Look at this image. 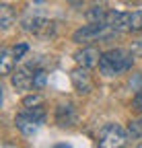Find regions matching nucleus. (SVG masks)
<instances>
[{"mask_svg": "<svg viewBox=\"0 0 142 148\" xmlns=\"http://www.w3.org/2000/svg\"><path fill=\"white\" fill-rule=\"evenodd\" d=\"M115 33H117V31L103 18V21H95V23H91V25H86V27L78 29V31L74 33L72 39H74L76 43H93V41L111 39Z\"/></svg>", "mask_w": 142, "mask_h": 148, "instance_id": "nucleus-2", "label": "nucleus"}, {"mask_svg": "<svg viewBox=\"0 0 142 148\" xmlns=\"http://www.w3.org/2000/svg\"><path fill=\"white\" fill-rule=\"evenodd\" d=\"M23 29L27 33L37 35V37H47V35L54 33V23L49 18L41 16V14H29L23 21Z\"/></svg>", "mask_w": 142, "mask_h": 148, "instance_id": "nucleus-6", "label": "nucleus"}, {"mask_svg": "<svg viewBox=\"0 0 142 148\" xmlns=\"http://www.w3.org/2000/svg\"><path fill=\"white\" fill-rule=\"evenodd\" d=\"M74 60H76V64L82 66V68H95V66H99L101 53H99L97 47H82L80 51L74 53Z\"/></svg>", "mask_w": 142, "mask_h": 148, "instance_id": "nucleus-10", "label": "nucleus"}, {"mask_svg": "<svg viewBox=\"0 0 142 148\" xmlns=\"http://www.w3.org/2000/svg\"><path fill=\"white\" fill-rule=\"evenodd\" d=\"M43 121H45V109H43V105L25 107V111H21V113L16 115V127L21 130L23 136H33L41 127Z\"/></svg>", "mask_w": 142, "mask_h": 148, "instance_id": "nucleus-4", "label": "nucleus"}, {"mask_svg": "<svg viewBox=\"0 0 142 148\" xmlns=\"http://www.w3.org/2000/svg\"><path fill=\"white\" fill-rule=\"evenodd\" d=\"M72 84L80 95H88L93 90V80H91V74H88V68L78 66L76 70H72Z\"/></svg>", "mask_w": 142, "mask_h": 148, "instance_id": "nucleus-8", "label": "nucleus"}, {"mask_svg": "<svg viewBox=\"0 0 142 148\" xmlns=\"http://www.w3.org/2000/svg\"><path fill=\"white\" fill-rule=\"evenodd\" d=\"M126 130L117 123H105L99 134H97V142L103 148H119V146H126Z\"/></svg>", "mask_w": 142, "mask_h": 148, "instance_id": "nucleus-5", "label": "nucleus"}, {"mask_svg": "<svg viewBox=\"0 0 142 148\" xmlns=\"http://www.w3.org/2000/svg\"><path fill=\"white\" fill-rule=\"evenodd\" d=\"M134 107H136L138 111H142V86L138 88V92H136V97H134Z\"/></svg>", "mask_w": 142, "mask_h": 148, "instance_id": "nucleus-18", "label": "nucleus"}, {"mask_svg": "<svg viewBox=\"0 0 142 148\" xmlns=\"http://www.w3.org/2000/svg\"><path fill=\"white\" fill-rule=\"evenodd\" d=\"M128 134H130L132 140H142V119L130 121V125H128Z\"/></svg>", "mask_w": 142, "mask_h": 148, "instance_id": "nucleus-14", "label": "nucleus"}, {"mask_svg": "<svg viewBox=\"0 0 142 148\" xmlns=\"http://www.w3.org/2000/svg\"><path fill=\"white\" fill-rule=\"evenodd\" d=\"M35 70H37V66H35L33 62H31L29 66L19 68V70L12 74V86H14L16 90H29V88H33Z\"/></svg>", "mask_w": 142, "mask_h": 148, "instance_id": "nucleus-7", "label": "nucleus"}, {"mask_svg": "<svg viewBox=\"0 0 142 148\" xmlns=\"http://www.w3.org/2000/svg\"><path fill=\"white\" fill-rule=\"evenodd\" d=\"M23 105L25 107H35V105H43V101H41V97H27L23 101Z\"/></svg>", "mask_w": 142, "mask_h": 148, "instance_id": "nucleus-17", "label": "nucleus"}, {"mask_svg": "<svg viewBox=\"0 0 142 148\" xmlns=\"http://www.w3.org/2000/svg\"><path fill=\"white\" fill-rule=\"evenodd\" d=\"M134 64V53L126 51V49H109L101 53L99 60V70L105 76H117V74L128 72Z\"/></svg>", "mask_w": 142, "mask_h": 148, "instance_id": "nucleus-1", "label": "nucleus"}, {"mask_svg": "<svg viewBox=\"0 0 142 148\" xmlns=\"http://www.w3.org/2000/svg\"><path fill=\"white\" fill-rule=\"evenodd\" d=\"M45 84V70L37 68L35 70V78H33V88H41Z\"/></svg>", "mask_w": 142, "mask_h": 148, "instance_id": "nucleus-15", "label": "nucleus"}, {"mask_svg": "<svg viewBox=\"0 0 142 148\" xmlns=\"http://www.w3.org/2000/svg\"><path fill=\"white\" fill-rule=\"evenodd\" d=\"M107 21L117 33H140L142 31V12L140 10H132V12H115L109 10Z\"/></svg>", "mask_w": 142, "mask_h": 148, "instance_id": "nucleus-3", "label": "nucleus"}, {"mask_svg": "<svg viewBox=\"0 0 142 148\" xmlns=\"http://www.w3.org/2000/svg\"><path fill=\"white\" fill-rule=\"evenodd\" d=\"M14 21H16L14 10H12L8 4H2V6H0V27H2V31L10 29V25H12Z\"/></svg>", "mask_w": 142, "mask_h": 148, "instance_id": "nucleus-13", "label": "nucleus"}, {"mask_svg": "<svg viewBox=\"0 0 142 148\" xmlns=\"http://www.w3.org/2000/svg\"><path fill=\"white\" fill-rule=\"evenodd\" d=\"M56 121L60 127H72L76 121H78V115H76V109L72 103H62L58 105L56 109Z\"/></svg>", "mask_w": 142, "mask_h": 148, "instance_id": "nucleus-9", "label": "nucleus"}, {"mask_svg": "<svg viewBox=\"0 0 142 148\" xmlns=\"http://www.w3.org/2000/svg\"><path fill=\"white\" fill-rule=\"evenodd\" d=\"M107 6H105V2L103 0H95L93 2V6H91V10H86V18L91 23H95V21H103L105 16H107Z\"/></svg>", "mask_w": 142, "mask_h": 148, "instance_id": "nucleus-12", "label": "nucleus"}, {"mask_svg": "<svg viewBox=\"0 0 142 148\" xmlns=\"http://www.w3.org/2000/svg\"><path fill=\"white\" fill-rule=\"evenodd\" d=\"M16 64V56H14V49H8V47H4L2 51H0V72L4 74H10V70H12V66Z\"/></svg>", "mask_w": 142, "mask_h": 148, "instance_id": "nucleus-11", "label": "nucleus"}, {"mask_svg": "<svg viewBox=\"0 0 142 148\" xmlns=\"http://www.w3.org/2000/svg\"><path fill=\"white\" fill-rule=\"evenodd\" d=\"M12 49H14V56H16V60H21L23 56L29 51V45H27V43H21V45H16V47H12Z\"/></svg>", "mask_w": 142, "mask_h": 148, "instance_id": "nucleus-16", "label": "nucleus"}]
</instances>
